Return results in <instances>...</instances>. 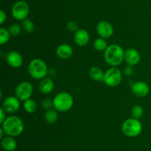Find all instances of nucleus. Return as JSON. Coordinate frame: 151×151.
Wrapping results in <instances>:
<instances>
[{
    "instance_id": "f3484780",
    "label": "nucleus",
    "mask_w": 151,
    "mask_h": 151,
    "mask_svg": "<svg viewBox=\"0 0 151 151\" xmlns=\"http://www.w3.org/2000/svg\"><path fill=\"white\" fill-rule=\"evenodd\" d=\"M1 146L6 151H14L16 150L17 144L13 136H6L1 140Z\"/></svg>"
},
{
    "instance_id": "7ed1b4c3",
    "label": "nucleus",
    "mask_w": 151,
    "mask_h": 151,
    "mask_svg": "<svg viewBox=\"0 0 151 151\" xmlns=\"http://www.w3.org/2000/svg\"><path fill=\"white\" fill-rule=\"evenodd\" d=\"M74 103L72 96L66 92H61L55 96L53 99V105L57 110L65 112L71 109Z\"/></svg>"
},
{
    "instance_id": "393cba45",
    "label": "nucleus",
    "mask_w": 151,
    "mask_h": 151,
    "mask_svg": "<svg viewBox=\"0 0 151 151\" xmlns=\"http://www.w3.org/2000/svg\"><path fill=\"white\" fill-rule=\"evenodd\" d=\"M8 31L10 35L13 36H17L21 33L22 28H21L20 25H19L18 24H13L9 27Z\"/></svg>"
},
{
    "instance_id": "6e6552de",
    "label": "nucleus",
    "mask_w": 151,
    "mask_h": 151,
    "mask_svg": "<svg viewBox=\"0 0 151 151\" xmlns=\"http://www.w3.org/2000/svg\"><path fill=\"white\" fill-rule=\"evenodd\" d=\"M33 87L32 85L28 81H23L20 83L16 88V96L19 99L22 101H26L32 96Z\"/></svg>"
},
{
    "instance_id": "a211bd4d",
    "label": "nucleus",
    "mask_w": 151,
    "mask_h": 151,
    "mask_svg": "<svg viewBox=\"0 0 151 151\" xmlns=\"http://www.w3.org/2000/svg\"><path fill=\"white\" fill-rule=\"evenodd\" d=\"M89 75L93 80L97 81H102L104 79L105 74L103 73V70L98 67H93L91 68L89 71Z\"/></svg>"
},
{
    "instance_id": "423d86ee",
    "label": "nucleus",
    "mask_w": 151,
    "mask_h": 151,
    "mask_svg": "<svg viewBox=\"0 0 151 151\" xmlns=\"http://www.w3.org/2000/svg\"><path fill=\"white\" fill-rule=\"evenodd\" d=\"M29 13V4L24 0L16 1L12 7V15L16 20H24L27 17Z\"/></svg>"
},
{
    "instance_id": "0eeeda50",
    "label": "nucleus",
    "mask_w": 151,
    "mask_h": 151,
    "mask_svg": "<svg viewBox=\"0 0 151 151\" xmlns=\"http://www.w3.org/2000/svg\"><path fill=\"white\" fill-rule=\"evenodd\" d=\"M104 82L109 87H116L122 81V73L116 67L110 68L106 71L104 76Z\"/></svg>"
},
{
    "instance_id": "c85d7f7f",
    "label": "nucleus",
    "mask_w": 151,
    "mask_h": 151,
    "mask_svg": "<svg viewBox=\"0 0 151 151\" xmlns=\"http://www.w3.org/2000/svg\"><path fill=\"white\" fill-rule=\"evenodd\" d=\"M5 112L6 111L3 109V107L0 108V113H1V116H0V122L3 123L4 120L6 119L5 118Z\"/></svg>"
},
{
    "instance_id": "9b49d317",
    "label": "nucleus",
    "mask_w": 151,
    "mask_h": 151,
    "mask_svg": "<svg viewBox=\"0 0 151 151\" xmlns=\"http://www.w3.org/2000/svg\"><path fill=\"white\" fill-rule=\"evenodd\" d=\"M6 60L10 66L16 68L22 66L23 63V58L22 55L15 50H12L7 53L6 56Z\"/></svg>"
},
{
    "instance_id": "7c9ffc66",
    "label": "nucleus",
    "mask_w": 151,
    "mask_h": 151,
    "mask_svg": "<svg viewBox=\"0 0 151 151\" xmlns=\"http://www.w3.org/2000/svg\"><path fill=\"white\" fill-rule=\"evenodd\" d=\"M4 133V130H3V128L2 127H1V128H0V138H2V136H3V133Z\"/></svg>"
},
{
    "instance_id": "ddd939ff",
    "label": "nucleus",
    "mask_w": 151,
    "mask_h": 151,
    "mask_svg": "<svg viewBox=\"0 0 151 151\" xmlns=\"http://www.w3.org/2000/svg\"><path fill=\"white\" fill-rule=\"evenodd\" d=\"M140 54L136 49L130 48L125 50V60L129 65H136L139 62Z\"/></svg>"
},
{
    "instance_id": "cd10ccee",
    "label": "nucleus",
    "mask_w": 151,
    "mask_h": 151,
    "mask_svg": "<svg viewBox=\"0 0 151 151\" xmlns=\"http://www.w3.org/2000/svg\"><path fill=\"white\" fill-rule=\"evenodd\" d=\"M124 73L126 76H130L132 75L134 73V69H133L132 66L131 65H128V66H127L126 68H125V70H124Z\"/></svg>"
},
{
    "instance_id": "b1692460",
    "label": "nucleus",
    "mask_w": 151,
    "mask_h": 151,
    "mask_svg": "<svg viewBox=\"0 0 151 151\" xmlns=\"http://www.w3.org/2000/svg\"><path fill=\"white\" fill-rule=\"evenodd\" d=\"M23 28L28 33L33 32L34 30H35V26H34L33 22H32V20L29 19H26L23 20Z\"/></svg>"
},
{
    "instance_id": "dca6fc26",
    "label": "nucleus",
    "mask_w": 151,
    "mask_h": 151,
    "mask_svg": "<svg viewBox=\"0 0 151 151\" xmlns=\"http://www.w3.org/2000/svg\"><path fill=\"white\" fill-rule=\"evenodd\" d=\"M54 89V82L50 78H45L39 83V90L44 94L51 93Z\"/></svg>"
},
{
    "instance_id": "1a4fd4ad",
    "label": "nucleus",
    "mask_w": 151,
    "mask_h": 151,
    "mask_svg": "<svg viewBox=\"0 0 151 151\" xmlns=\"http://www.w3.org/2000/svg\"><path fill=\"white\" fill-rule=\"evenodd\" d=\"M20 107V102L17 97L9 96L3 102V109L7 113H15Z\"/></svg>"
},
{
    "instance_id": "aec40b11",
    "label": "nucleus",
    "mask_w": 151,
    "mask_h": 151,
    "mask_svg": "<svg viewBox=\"0 0 151 151\" xmlns=\"http://www.w3.org/2000/svg\"><path fill=\"white\" fill-rule=\"evenodd\" d=\"M94 47L99 51L106 50V49L108 47L107 42L103 38H97L94 42Z\"/></svg>"
},
{
    "instance_id": "f257e3e1",
    "label": "nucleus",
    "mask_w": 151,
    "mask_h": 151,
    "mask_svg": "<svg viewBox=\"0 0 151 151\" xmlns=\"http://www.w3.org/2000/svg\"><path fill=\"white\" fill-rule=\"evenodd\" d=\"M104 58L109 65L116 67L123 62L125 59V52L122 47L118 44H111L108 46L105 50Z\"/></svg>"
},
{
    "instance_id": "39448f33",
    "label": "nucleus",
    "mask_w": 151,
    "mask_h": 151,
    "mask_svg": "<svg viewBox=\"0 0 151 151\" xmlns=\"http://www.w3.org/2000/svg\"><path fill=\"white\" fill-rule=\"evenodd\" d=\"M122 130L125 136L129 137H135L142 133V124L141 121L137 118H128L122 124Z\"/></svg>"
},
{
    "instance_id": "4468645a",
    "label": "nucleus",
    "mask_w": 151,
    "mask_h": 151,
    "mask_svg": "<svg viewBox=\"0 0 151 151\" xmlns=\"http://www.w3.org/2000/svg\"><path fill=\"white\" fill-rule=\"evenodd\" d=\"M89 41V34L86 30L80 29L75 34V41L79 46H85Z\"/></svg>"
},
{
    "instance_id": "2eb2a0df",
    "label": "nucleus",
    "mask_w": 151,
    "mask_h": 151,
    "mask_svg": "<svg viewBox=\"0 0 151 151\" xmlns=\"http://www.w3.org/2000/svg\"><path fill=\"white\" fill-rule=\"evenodd\" d=\"M72 47L68 44H63L58 46L56 50V53L59 58L62 59H67L72 55Z\"/></svg>"
},
{
    "instance_id": "f03ea898",
    "label": "nucleus",
    "mask_w": 151,
    "mask_h": 151,
    "mask_svg": "<svg viewBox=\"0 0 151 151\" xmlns=\"http://www.w3.org/2000/svg\"><path fill=\"white\" fill-rule=\"evenodd\" d=\"M4 133L10 136H18L23 132L24 123L19 117L12 115L6 118L2 123Z\"/></svg>"
},
{
    "instance_id": "a878e982",
    "label": "nucleus",
    "mask_w": 151,
    "mask_h": 151,
    "mask_svg": "<svg viewBox=\"0 0 151 151\" xmlns=\"http://www.w3.org/2000/svg\"><path fill=\"white\" fill-rule=\"evenodd\" d=\"M53 105V101L50 99H45L42 102V106L44 109H50Z\"/></svg>"
},
{
    "instance_id": "412c9836",
    "label": "nucleus",
    "mask_w": 151,
    "mask_h": 151,
    "mask_svg": "<svg viewBox=\"0 0 151 151\" xmlns=\"http://www.w3.org/2000/svg\"><path fill=\"white\" fill-rule=\"evenodd\" d=\"M36 103H35V101L30 99L25 101L24 104V107L25 110L29 113L35 112V110H36Z\"/></svg>"
},
{
    "instance_id": "6ab92c4d",
    "label": "nucleus",
    "mask_w": 151,
    "mask_h": 151,
    "mask_svg": "<svg viewBox=\"0 0 151 151\" xmlns=\"http://www.w3.org/2000/svg\"><path fill=\"white\" fill-rule=\"evenodd\" d=\"M58 118V113L54 110H49L45 113V120L50 124H54Z\"/></svg>"
},
{
    "instance_id": "20e7f679",
    "label": "nucleus",
    "mask_w": 151,
    "mask_h": 151,
    "mask_svg": "<svg viewBox=\"0 0 151 151\" xmlns=\"http://www.w3.org/2000/svg\"><path fill=\"white\" fill-rule=\"evenodd\" d=\"M28 70L31 76L35 79H41L44 78L48 73V69L45 62L39 59L31 61L28 67Z\"/></svg>"
},
{
    "instance_id": "9d476101",
    "label": "nucleus",
    "mask_w": 151,
    "mask_h": 151,
    "mask_svg": "<svg viewBox=\"0 0 151 151\" xmlns=\"http://www.w3.org/2000/svg\"><path fill=\"white\" fill-rule=\"evenodd\" d=\"M97 33L102 38H109L113 34L114 28L109 22H106V21H101L97 24Z\"/></svg>"
},
{
    "instance_id": "c756f323",
    "label": "nucleus",
    "mask_w": 151,
    "mask_h": 151,
    "mask_svg": "<svg viewBox=\"0 0 151 151\" xmlns=\"http://www.w3.org/2000/svg\"><path fill=\"white\" fill-rule=\"evenodd\" d=\"M6 18H7V16H6V13H4V10H1L0 11V24H3L4 22V21L6 20Z\"/></svg>"
},
{
    "instance_id": "f8f14e48",
    "label": "nucleus",
    "mask_w": 151,
    "mask_h": 151,
    "mask_svg": "<svg viewBox=\"0 0 151 151\" xmlns=\"http://www.w3.org/2000/svg\"><path fill=\"white\" fill-rule=\"evenodd\" d=\"M150 87L147 83L144 81H137L132 86V92L139 97H144L149 93Z\"/></svg>"
},
{
    "instance_id": "4be33fe9",
    "label": "nucleus",
    "mask_w": 151,
    "mask_h": 151,
    "mask_svg": "<svg viewBox=\"0 0 151 151\" xmlns=\"http://www.w3.org/2000/svg\"><path fill=\"white\" fill-rule=\"evenodd\" d=\"M10 33L5 28H0V44H4L8 41L10 38Z\"/></svg>"
},
{
    "instance_id": "bb28decb",
    "label": "nucleus",
    "mask_w": 151,
    "mask_h": 151,
    "mask_svg": "<svg viewBox=\"0 0 151 151\" xmlns=\"http://www.w3.org/2000/svg\"><path fill=\"white\" fill-rule=\"evenodd\" d=\"M67 28L71 31H78V25L74 21H70L67 24Z\"/></svg>"
},
{
    "instance_id": "5701e85b",
    "label": "nucleus",
    "mask_w": 151,
    "mask_h": 151,
    "mask_svg": "<svg viewBox=\"0 0 151 151\" xmlns=\"http://www.w3.org/2000/svg\"><path fill=\"white\" fill-rule=\"evenodd\" d=\"M143 108L140 105H135L134 107L132 108V110H131V113H132V116L134 118H141L143 115Z\"/></svg>"
}]
</instances>
